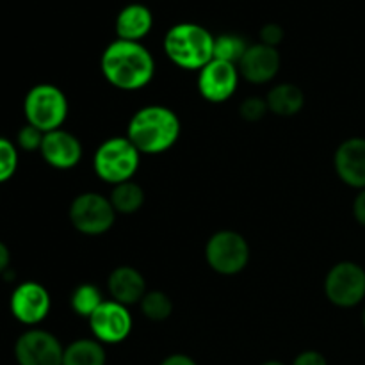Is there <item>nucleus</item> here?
Segmentation results:
<instances>
[{"instance_id":"obj_7","label":"nucleus","mask_w":365,"mask_h":365,"mask_svg":"<svg viewBox=\"0 0 365 365\" xmlns=\"http://www.w3.org/2000/svg\"><path fill=\"white\" fill-rule=\"evenodd\" d=\"M70 221L81 234L102 235L113 228L116 210L109 198L98 192H82L71 202Z\"/></svg>"},{"instance_id":"obj_25","label":"nucleus","mask_w":365,"mask_h":365,"mask_svg":"<svg viewBox=\"0 0 365 365\" xmlns=\"http://www.w3.org/2000/svg\"><path fill=\"white\" fill-rule=\"evenodd\" d=\"M267 110H269L267 102L264 98H260V96H248L239 106V114H241L242 120L250 121V123H255V121L262 120L267 114Z\"/></svg>"},{"instance_id":"obj_12","label":"nucleus","mask_w":365,"mask_h":365,"mask_svg":"<svg viewBox=\"0 0 365 365\" xmlns=\"http://www.w3.org/2000/svg\"><path fill=\"white\" fill-rule=\"evenodd\" d=\"M11 312L20 323L38 324L48 316L50 294L38 282L20 284L11 294Z\"/></svg>"},{"instance_id":"obj_27","label":"nucleus","mask_w":365,"mask_h":365,"mask_svg":"<svg viewBox=\"0 0 365 365\" xmlns=\"http://www.w3.org/2000/svg\"><path fill=\"white\" fill-rule=\"evenodd\" d=\"M284 29L278 24H266L260 29V43H264L267 46H273V48H277L284 41Z\"/></svg>"},{"instance_id":"obj_3","label":"nucleus","mask_w":365,"mask_h":365,"mask_svg":"<svg viewBox=\"0 0 365 365\" xmlns=\"http://www.w3.org/2000/svg\"><path fill=\"white\" fill-rule=\"evenodd\" d=\"M214 39L202 25L184 21L166 32L164 52L182 70H202L214 59Z\"/></svg>"},{"instance_id":"obj_16","label":"nucleus","mask_w":365,"mask_h":365,"mask_svg":"<svg viewBox=\"0 0 365 365\" xmlns=\"http://www.w3.org/2000/svg\"><path fill=\"white\" fill-rule=\"evenodd\" d=\"M107 287H109V292L114 302L121 303L125 307L141 303L143 296L146 294L145 277L130 266L116 267L109 274Z\"/></svg>"},{"instance_id":"obj_8","label":"nucleus","mask_w":365,"mask_h":365,"mask_svg":"<svg viewBox=\"0 0 365 365\" xmlns=\"http://www.w3.org/2000/svg\"><path fill=\"white\" fill-rule=\"evenodd\" d=\"M324 292L334 305L351 309L365 298V269L355 262H339L328 271Z\"/></svg>"},{"instance_id":"obj_30","label":"nucleus","mask_w":365,"mask_h":365,"mask_svg":"<svg viewBox=\"0 0 365 365\" xmlns=\"http://www.w3.org/2000/svg\"><path fill=\"white\" fill-rule=\"evenodd\" d=\"M160 365H198V364H196L191 356L177 353V355H170L168 359H164L163 362H160Z\"/></svg>"},{"instance_id":"obj_26","label":"nucleus","mask_w":365,"mask_h":365,"mask_svg":"<svg viewBox=\"0 0 365 365\" xmlns=\"http://www.w3.org/2000/svg\"><path fill=\"white\" fill-rule=\"evenodd\" d=\"M43 138H45V132H41L39 128L27 123L18 132V145L24 150H27V152H32V150L41 148Z\"/></svg>"},{"instance_id":"obj_9","label":"nucleus","mask_w":365,"mask_h":365,"mask_svg":"<svg viewBox=\"0 0 365 365\" xmlns=\"http://www.w3.org/2000/svg\"><path fill=\"white\" fill-rule=\"evenodd\" d=\"M64 348L45 330H29L18 337L14 356L18 365H63Z\"/></svg>"},{"instance_id":"obj_5","label":"nucleus","mask_w":365,"mask_h":365,"mask_svg":"<svg viewBox=\"0 0 365 365\" xmlns=\"http://www.w3.org/2000/svg\"><path fill=\"white\" fill-rule=\"evenodd\" d=\"M24 110L27 123L46 134L66 121L68 98L57 86L38 84L25 96Z\"/></svg>"},{"instance_id":"obj_17","label":"nucleus","mask_w":365,"mask_h":365,"mask_svg":"<svg viewBox=\"0 0 365 365\" xmlns=\"http://www.w3.org/2000/svg\"><path fill=\"white\" fill-rule=\"evenodd\" d=\"M153 25V14L143 4H128L116 16V34L118 39L125 41H141Z\"/></svg>"},{"instance_id":"obj_6","label":"nucleus","mask_w":365,"mask_h":365,"mask_svg":"<svg viewBox=\"0 0 365 365\" xmlns=\"http://www.w3.org/2000/svg\"><path fill=\"white\" fill-rule=\"evenodd\" d=\"M205 259L210 269L216 273L232 277L248 266L250 246L241 234L234 230L216 232L207 241Z\"/></svg>"},{"instance_id":"obj_2","label":"nucleus","mask_w":365,"mask_h":365,"mask_svg":"<svg viewBox=\"0 0 365 365\" xmlns=\"http://www.w3.org/2000/svg\"><path fill=\"white\" fill-rule=\"evenodd\" d=\"M127 138L139 153H163L180 138V120L164 106H146L130 118Z\"/></svg>"},{"instance_id":"obj_33","label":"nucleus","mask_w":365,"mask_h":365,"mask_svg":"<svg viewBox=\"0 0 365 365\" xmlns=\"http://www.w3.org/2000/svg\"><path fill=\"white\" fill-rule=\"evenodd\" d=\"M362 324H364V328H365V309H364V314H362Z\"/></svg>"},{"instance_id":"obj_11","label":"nucleus","mask_w":365,"mask_h":365,"mask_svg":"<svg viewBox=\"0 0 365 365\" xmlns=\"http://www.w3.org/2000/svg\"><path fill=\"white\" fill-rule=\"evenodd\" d=\"M239 84V68L227 61L212 59L200 70L198 91L207 102L223 103L235 93Z\"/></svg>"},{"instance_id":"obj_10","label":"nucleus","mask_w":365,"mask_h":365,"mask_svg":"<svg viewBox=\"0 0 365 365\" xmlns=\"http://www.w3.org/2000/svg\"><path fill=\"white\" fill-rule=\"evenodd\" d=\"M89 327L98 342L120 344L130 335L132 316L127 307L118 302H103L89 317Z\"/></svg>"},{"instance_id":"obj_14","label":"nucleus","mask_w":365,"mask_h":365,"mask_svg":"<svg viewBox=\"0 0 365 365\" xmlns=\"http://www.w3.org/2000/svg\"><path fill=\"white\" fill-rule=\"evenodd\" d=\"M334 166L346 185L365 189V138H349L335 152Z\"/></svg>"},{"instance_id":"obj_23","label":"nucleus","mask_w":365,"mask_h":365,"mask_svg":"<svg viewBox=\"0 0 365 365\" xmlns=\"http://www.w3.org/2000/svg\"><path fill=\"white\" fill-rule=\"evenodd\" d=\"M141 312L150 321H166L173 312V303L163 291L146 292L141 299Z\"/></svg>"},{"instance_id":"obj_18","label":"nucleus","mask_w":365,"mask_h":365,"mask_svg":"<svg viewBox=\"0 0 365 365\" xmlns=\"http://www.w3.org/2000/svg\"><path fill=\"white\" fill-rule=\"evenodd\" d=\"M267 107L273 114L284 118L296 116L299 110L305 106V95L302 89L291 82H284V84H277L274 88L269 89L266 96Z\"/></svg>"},{"instance_id":"obj_1","label":"nucleus","mask_w":365,"mask_h":365,"mask_svg":"<svg viewBox=\"0 0 365 365\" xmlns=\"http://www.w3.org/2000/svg\"><path fill=\"white\" fill-rule=\"evenodd\" d=\"M100 68L106 81L121 91L143 89L155 75V61L148 48L125 39H116L103 50Z\"/></svg>"},{"instance_id":"obj_4","label":"nucleus","mask_w":365,"mask_h":365,"mask_svg":"<svg viewBox=\"0 0 365 365\" xmlns=\"http://www.w3.org/2000/svg\"><path fill=\"white\" fill-rule=\"evenodd\" d=\"M141 153L128 138H109L96 148L93 157L95 173L109 184H121L132 180L139 168Z\"/></svg>"},{"instance_id":"obj_20","label":"nucleus","mask_w":365,"mask_h":365,"mask_svg":"<svg viewBox=\"0 0 365 365\" xmlns=\"http://www.w3.org/2000/svg\"><path fill=\"white\" fill-rule=\"evenodd\" d=\"M109 200L116 212L134 214L145 203V191H143L141 185L132 180L121 182V184L114 185Z\"/></svg>"},{"instance_id":"obj_31","label":"nucleus","mask_w":365,"mask_h":365,"mask_svg":"<svg viewBox=\"0 0 365 365\" xmlns=\"http://www.w3.org/2000/svg\"><path fill=\"white\" fill-rule=\"evenodd\" d=\"M9 250H7V246L4 245L2 241H0V273H4V271H7V266H9Z\"/></svg>"},{"instance_id":"obj_22","label":"nucleus","mask_w":365,"mask_h":365,"mask_svg":"<svg viewBox=\"0 0 365 365\" xmlns=\"http://www.w3.org/2000/svg\"><path fill=\"white\" fill-rule=\"evenodd\" d=\"M250 45L237 34H221L214 39V59L227 61L237 66Z\"/></svg>"},{"instance_id":"obj_29","label":"nucleus","mask_w":365,"mask_h":365,"mask_svg":"<svg viewBox=\"0 0 365 365\" xmlns=\"http://www.w3.org/2000/svg\"><path fill=\"white\" fill-rule=\"evenodd\" d=\"M353 214H355V220L365 227V189L356 195L355 202H353Z\"/></svg>"},{"instance_id":"obj_24","label":"nucleus","mask_w":365,"mask_h":365,"mask_svg":"<svg viewBox=\"0 0 365 365\" xmlns=\"http://www.w3.org/2000/svg\"><path fill=\"white\" fill-rule=\"evenodd\" d=\"M18 166V152L13 143L0 138V182L9 180Z\"/></svg>"},{"instance_id":"obj_15","label":"nucleus","mask_w":365,"mask_h":365,"mask_svg":"<svg viewBox=\"0 0 365 365\" xmlns=\"http://www.w3.org/2000/svg\"><path fill=\"white\" fill-rule=\"evenodd\" d=\"M39 150L45 163L56 170H71L82 159L81 141L73 134L61 128L46 132Z\"/></svg>"},{"instance_id":"obj_13","label":"nucleus","mask_w":365,"mask_h":365,"mask_svg":"<svg viewBox=\"0 0 365 365\" xmlns=\"http://www.w3.org/2000/svg\"><path fill=\"white\" fill-rule=\"evenodd\" d=\"M280 64L282 59L278 48L257 43V45H250L242 56L239 63V73L252 84H266L277 77Z\"/></svg>"},{"instance_id":"obj_28","label":"nucleus","mask_w":365,"mask_h":365,"mask_svg":"<svg viewBox=\"0 0 365 365\" xmlns=\"http://www.w3.org/2000/svg\"><path fill=\"white\" fill-rule=\"evenodd\" d=\"M292 365H328L327 359L317 351H303L294 359Z\"/></svg>"},{"instance_id":"obj_21","label":"nucleus","mask_w":365,"mask_h":365,"mask_svg":"<svg viewBox=\"0 0 365 365\" xmlns=\"http://www.w3.org/2000/svg\"><path fill=\"white\" fill-rule=\"evenodd\" d=\"M70 302L71 309H73V312L77 314V316L89 319V317L93 316V312L102 305L103 299L102 292H100V289L96 287V285L82 284L75 289Z\"/></svg>"},{"instance_id":"obj_32","label":"nucleus","mask_w":365,"mask_h":365,"mask_svg":"<svg viewBox=\"0 0 365 365\" xmlns=\"http://www.w3.org/2000/svg\"><path fill=\"white\" fill-rule=\"evenodd\" d=\"M262 365H284L282 362H277V360H271V362H264Z\"/></svg>"},{"instance_id":"obj_19","label":"nucleus","mask_w":365,"mask_h":365,"mask_svg":"<svg viewBox=\"0 0 365 365\" xmlns=\"http://www.w3.org/2000/svg\"><path fill=\"white\" fill-rule=\"evenodd\" d=\"M63 365H106V349L98 341L78 339L64 348Z\"/></svg>"}]
</instances>
